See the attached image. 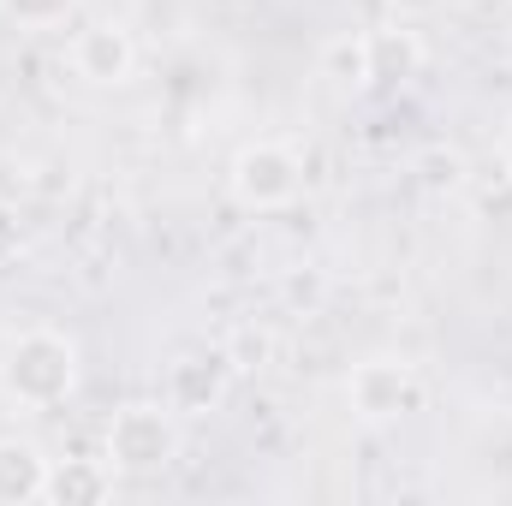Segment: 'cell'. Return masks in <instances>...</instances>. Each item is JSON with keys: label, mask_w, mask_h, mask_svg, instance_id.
I'll list each match as a JSON object with an SVG mask.
<instances>
[{"label": "cell", "mask_w": 512, "mask_h": 506, "mask_svg": "<svg viewBox=\"0 0 512 506\" xmlns=\"http://www.w3.org/2000/svg\"><path fill=\"white\" fill-rule=\"evenodd\" d=\"M0 387L24 411H54L78 393V340L60 328H24L0 352Z\"/></svg>", "instance_id": "6da1fadb"}, {"label": "cell", "mask_w": 512, "mask_h": 506, "mask_svg": "<svg viewBox=\"0 0 512 506\" xmlns=\"http://www.w3.org/2000/svg\"><path fill=\"white\" fill-rule=\"evenodd\" d=\"M179 447H185V435H179V411L167 399L120 405L102 435V459L114 465V477H161L179 459Z\"/></svg>", "instance_id": "7a4b0ae2"}, {"label": "cell", "mask_w": 512, "mask_h": 506, "mask_svg": "<svg viewBox=\"0 0 512 506\" xmlns=\"http://www.w3.org/2000/svg\"><path fill=\"white\" fill-rule=\"evenodd\" d=\"M227 185H233V203L251 209V215H274V209H292L298 191H304V155L280 137H256L233 155L227 167Z\"/></svg>", "instance_id": "3957f363"}, {"label": "cell", "mask_w": 512, "mask_h": 506, "mask_svg": "<svg viewBox=\"0 0 512 506\" xmlns=\"http://www.w3.org/2000/svg\"><path fill=\"white\" fill-rule=\"evenodd\" d=\"M423 399H429V381L417 364H405V358H364L352 376H346V405H352V417L358 423H405L411 411H423Z\"/></svg>", "instance_id": "277c9868"}, {"label": "cell", "mask_w": 512, "mask_h": 506, "mask_svg": "<svg viewBox=\"0 0 512 506\" xmlns=\"http://www.w3.org/2000/svg\"><path fill=\"white\" fill-rule=\"evenodd\" d=\"M233 376H239V358L233 346H191L167 364V381H161V399L179 411V417H203L215 411L227 393H233Z\"/></svg>", "instance_id": "5b68a950"}, {"label": "cell", "mask_w": 512, "mask_h": 506, "mask_svg": "<svg viewBox=\"0 0 512 506\" xmlns=\"http://www.w3.org/2000/svg\"><path fill=\"white\" fill-rule=\"evenodd\" d=\"M66 54H72V72L84 84H96V90H120V84H131V72H137V36H131L126 24H114V18L78 24Z\"/></svg>", "instance_id": "8992f818"}, {"label": "cell", "mask_w": 512, "mask_h": 506, "mask_svg": "<svg viewBox=\"0 0 512 506\" xmlns=\"http://www.w3.org/2000/svg\"><path fill=\"white\" fill-rule=\"evenodd\" d=\"M48 453L24 435H0V506H30L48 495Z\"/></svg>", "instance_id": "52a82bcc"}, {"label": "cell", "mask_w": 512, "mask_h": 506, "mask_svg": "<svg viewBox=\"0 0 512 506\" xmlns=\"http://www.w3.org/2000/svg\"><path fill=\"white\" fill-rule=\"evenodd\" d=\"M370 36V84H411L429 60L423 36L411 24H382V30H364Z\"/></svg>", "instance_id": "ba28073f"}, {"label": "cell", "mask_w": 512, "mask_h": 506, "mask_svg": "<svg viewBox=\"0 0 512 506\" xmlns=\"http://www.w3.org/2000/svg\"><path fill=\"white\" fill-rule=\"evenodd\" d=\"M114 495V465L108 459H54L48 465V495L54 506H90Z\"/></svg>", "instance_id": "9c48e42d"}, {"label": "cell", "mask_w": 512, "mask_h": 506, "mask_svg": "<svg viewBox=\"0 0 512 506\" xmlns=\"http://www.w3.org/2000/svg\"><path fill=\"white\" fill-rule=\"evenodd\" d=\"M322 78H328L334 90H352V96H358V90H376V84H370V36H364V30H358V36H352V30L334 36V42L322 48Z\"/></svg>", "instance_id": "30bf717a"}, {"label": "cell", "mask_w": 512, "mask_h": 506, "mask_svg": "<svg viewBox=\"0 0 512 506\" xmlns=\"http://www.w3.org/2000/svg\"><path fill=\"white\" fill-rule=\"evenodd\" d=\"M417 173H423L429 191H459V185H465V161H459L453 149H429V155H417Z\"/></svg>", "instance_id": "8fae6325"}, {"label": "cell", "mask_w": 512, "mask_h": 506, "mask_svg": "<svg viewBox=\"0 0 512 506\" xmlns=\"http://www.w3.org/2000/svg\"><path fill=\"white\" fill-rule=\"evenodd\" d=\"M24 256V215L12 203H0V268H12Z\"/></svg>", "instance_id": "7c38bea8"}, {"label": "cell", "mask_w": 512, "mask_h": 506, "mask_svg": "<svg viewBox=\"0 0 512 506\" xmlns=\"http://www.w3.org/2000/svg\"><path fill=\"white\" fill-rule=\"evenodd\" d=\"M0 6H6L18 24H54V18H60L72 0H0Z\"/></svg>", "instance_id": "4fadbf2b"}, {"label": "cell", "mask_w": 512, "mask_h": 506, "mask_svg": "<svg viewBox=\"0 0 512 506\" xmlns=\"http://www.w3.org/2000/svg\"><path fill=\"white\" fill-rule=\"evenodd\" d=\"M507 155H512V131H507Z\"/></svg>", "instance_id": "5bb4252c"}]
</instances>
